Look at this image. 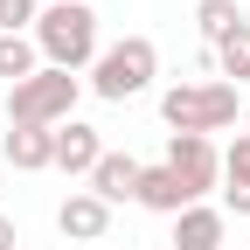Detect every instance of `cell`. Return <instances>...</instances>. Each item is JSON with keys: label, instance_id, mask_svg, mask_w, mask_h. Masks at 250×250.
<instances>
[{"label": "cell", "instance_id": "6da1fadb", "mask_svg": "<svg viewBox=\"0 0 250 250\" xmlns=\"http://www.w3.org/2000/svg\"><path fill=\"white\" fill-rule=\"evenodd\" d=\"M28 35H35V49H42L49 70H70V77L90 70L98 49H104V42H98V14H90V0H49Z\"/></svg>", "mask_w": 250, "mask_h": 250}, {"label": "cell", "instance_id": "7a4b0ae2", "mask_svg": "<svg viewBox=\"0 0 250 250\" xmlns=\"http://www.w3.org/2000/svg\"><path fill=\"white\" fill-rule=\"evenodd\" d=\"M160 118L167 132H229L243 118V90L236 83H167L160 90Z\"/></svg>", "mask_w": 250, "mask_h": 250}, {"label": "cell", "instance_id": "3957f363", "mask_svg": "<svg viewBox=\"0 0 250 250\" xmlns=\"http://www.w3.org/2000/svg\"><path fill=\"white\" fill-rule=\"evenodd\" d=\"M153 77H160L153 35H125V42L98 49V62H90V90H98L104 104H125V98H139V90H153Z\"/></svg>", "mask_w": 250, "mask_h": 250}, {"label": "cell", "instance_id": "277c9868", "mask_svg": "<svg viewBox=\"0 0 250 250\" xmlns=\"http://www.w3.org/2000/svg\"><path fill=\"white\" fill-rule=\"evenodd\" d=\"M77 98H83V77L42 62L28 83L7 90V125H70V118H77Z\"/></svg>", "mask_w": 250, "mask_h": 250}, {"label": "cell", "instance_id": "5b68a950", "mask_svg": "<svg viewBox=\"0 0 250 250\" xmlns=\"http://www.w3.org/2000/svg\"><path fill=\"white\" fill-rule=\"evenodd\" d=\"M167 174L188 188V202H202L208 188H223V146L202 132H167Z\"/></svg>", "mask_w": 250, "mask_h": 250}, {"label": "cell", "instance_id": "8992f818", "mask_svg": "<svg viewBox=\"0 0 250 250\" xmlns=\"http://www.w3.org/2000/svg\"><path fill=\"white\" fill-rule=\"evenodd\" d=\"M56 229L70 236V243H104V236H111V202H98L90 188H77V195H62Z\"/></svg>", "mask_w": 250, "mask_h": 250}, {"label": "cell", "instance_id": "52a82bcc", "mask_svg": "<svg viewBox=\"0 0 250 250\" xmlns=\"http://www.w3.org/2000/svg\"><path fill=\"white\" fill-rule=\"evenodd\" d=\"M0 160H7L14 174H42V167H56V125H7Z\"/></svg>", "mask_w": 250, "mask_h": 250}, {"label": "cell", "instance_id": "ba28073f", "mask_svg": "<svg viewBox=\"0 0 250 250\" xmlns=\"http://www.w3.org/2000/svg\"><path fill=\"white\" fill-rule=\"evenodd\" d=\"M223 243H229V215L223 208L195 202V208L174 215V250H223Z\"/></svg>", "mask_w": 250, "mask_h": 250}, {"label": "cell", "instance_id": "9c48e42d", "mask_svg": "<svg viewBox=\"0 0 250 250\" xmlns=\"http://www.w3.org/2000/svg\"><path fill=\"white\" fill-rule=\"evenodd\" d=\"M98 160H104L98 125H83V118L56 125V167H62V174H83V181H90V167H98Z\"/></svg>", "mask_w": 250, "mask_h": 250}, {"label": "cell", "instance_id": "30bf717a", "mask_svg": "<svg viewBox=\"0 0 250 250\" xmlns=\"http://www.w3.org/2000/svg\"><path fill=\"white\" fill-rule=\"evenodd\" d=\"M90 195H98V202H111V208H118V202H139V160L104 146V160L90 167Z\"/></svg>", "mask_w": 250, "mask_h": 250}, {"label": "cell", "instance_id": "8fae6325", "mask_svg": "<svg viewBox=\"0 0 250 250\" xmlns=\"http://www.w3.org/2000/svg\"><path fill=\"white\" fill-rule=\"evenodd\" d=\"M139 208H153V215H181V208H195L188 202V188L167 174V160L160 167H139Z\"/></svg>", "mask_w": 250, "mask_h": 250}, {"label": "cell", "instance_id": "7c38bea8", "mask_svg": "<svg viewBox=\"0 0 250 250\" xmlns=\"http://www.w3.org/2000/svg\"><path fill=\"white\" fill-rule=\"evenodd\" d=\"M195 28H202L208 56H215V49H223L236 28H243V7H236V0H202V7H195Z\"/></svg>", "mask_w": 250, "mask_h": 250}, {"label": "cell", "instance_id": "4fadbf2b", "mask_svg": "<svg viewBox=\"0 0 250 250\" xmlns=\"http://www.w3.org/2000/svg\"><path fill=\"white\" fill-rule=\"evenodd\" d=\"M35 70H42L35 35H0V77H7V90H14V83H28Z\"/></svg>", "mask_w": 250, "mask_h": 250}, {"label": "cell", "instance_id": "5bb4252c", "mask_svg": "<svg viewBox=\"0 0 250 250\" xmlns=\"http://www.w3.org/2000/svg\"><path fill=\"white\" fill-rule=\"evenodd\" d=\"M215 70H223V77H236V83L250 90V21L236 28V35H229L223 49H215Z\"/></svg>", "mask_w": 250, "mask_h": 250}, {"label": "cell", "instance_id": "9a60e30c", "mask_svg": "<svg viewBox=\"0 0 250 250\" xmlns=\"http://www.w3.org/2000/svg\"><path fill=\"white\" fill-rule=\"evenodd\" d=\"M35 0H0V35H28V28H35Z\"/></svg>", "mask_w": 250, "mask_h": 250}, {"label": "cell", "instance_id": "2e32d148", "mask_svg": "<svg viewBox=\"0 0 250 250\" xmlns=\"http://www.w3.org/2000/svg\"><path fill=\"white\" fill-rule=\"evenodd\" d=\"M223 181H243V188H250V132H236V139L223 146Z\"/></svg>", "mask_w": 250, "mask_h": 250}, {"label": "cell", "instance_id": "e0dca14e", "mask_svg": "<svg viewBox=\"0 0 250 250\" xmlns=\"http://www.w3.org/2000/svg\"><path fill=\"white\" fill-rule=\"evenodd\" d=\"M223 215H250V188L243 181H223Z\"/></svg>", "mask_w": 250, "mask_h": 250}, {"label": "cell", "instance_id": "ac0fdd59", "mask_svg": "<svg viewBox=\"0 0 250 250\" xmlns=\"http://www.w3.org/2000/svg\"><path fill=\"white\" fill-rule=\"evenodd\" d=\"M21 243V229H14V215H0V250H14Z\"/></svg>", "mask_w": 250, "mask_h": 250}, {"label": "cell", "instance_id": "d6986e66", "mask_svg": "<svg viewBox=\"0 0 250 250\" xmlns=\"http://www.w3.org/2000/svg\"><path fill=\"white\" fill-rule=\"evenodd\" d=\"M243 125H250V90H243Z\"/></svg>", "mask_w": 250, "mask_h": 250}, {"label": "cell", "instance_id": "ffe728a7", "mask_svg": "<svg viewBox=\"0 0 250 250\" xmlns=\"http://www.w3.org/2000/svg\"><path fill=\"white\" fill-rule=\"evenodd\" d=\"M243 250H250V243H243Z\"/></svg>", "mask_w": 250, "mask_h": 250}]
</instances>
